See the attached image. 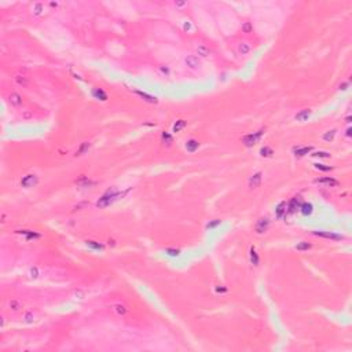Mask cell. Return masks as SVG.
<instances>
[{
    "instance_id": "obj_40",
    "label": "cell",
    "mask_w": 352,
    "mask_h": 352,
    "mask_svg": "<svg viewBox=\"0 0 352 352\" xmlns=\"http://www.w3.org/2000/svg\"><path fill=\"white\" fill-rule=\"evenodd\" d=\"M348 87V83H342V84H340V89H347Z\"/></svg>"
},
{
    "instance_id": "obj_4",
    "label": "cell",
    "mask_w": 352,
    "mask_h": 352,
    "mask_svg": "<svg viewBox=\"0 0 352 352\" xmlns=\"http://www.w3.org/2000/svg\"><path fill=\"white\" fill-rule=\"evenodd\" d=\"M36 183H37V176L34 174H28V175H25L24 178L21 179V186L25 187V188L33 187Z\"/></svg>"
},
{
    "instance_id": "obj_17",
    "label": "cell",
    "mask_w": 352,
    "mask_h": 352,
    "mask_svg": "<svg viewBox=\"0 0 352 352\" xmlns=\"http://www.w3.org/2000/svg\"><path fill=\"white\" fill-rule=\"evenodd\" d=\"M92 95H94L97 99H101V101H107V94L103 91L102 88H94V91H92Z\"/></svg>"
},
{
    "instance_id": "obj_21",
    "label": "cell",
    "mask_w": 352,
    "mask_h": 352,
    "mask_svg": "<svg viewBox=\"0 0 352 352\" xmlns=\"http://www.w3.org/2000/svg\"><path fill=\"white\" fill-rule=\"evenodd\" d=\"M309 248H311V244L307 242V241H301V242H299V244L296 245V249H297V250H300V252H305V250H308Z\"/></svg>"
},
{
    "instance_id": "obj_19",
    "label": "cell",
    "mask_w": 352,
    "mask_h": 352,
    "mask_svg": "<svg viewBox=\"0 0 352 352\" xmlns=\"http://www.w3.org/2000/svg\"><path fill=\"white\" fill-rule=\"evenodd\" d=\"M139 97H142L143 99H145L146 102H149V103H157V98L156 97H153V95H149V94H146V92H142V91H135Z\"/></svg>"
},
{
    "instance_id": "obj_3",
    "label": "cell",
    "mask_w": 352,
    "mask_h": 352,
    "mask_svg": "<svg viewBox=\"0 0 352 352\" xmlns=\"http://www.w3.org/2000/svg\"><path fill=\"white\" fill-rule=\"evenodd\" d=\"M312 234L315 237H319V238L333 239V241H340V239H342V235L336 234V232H332V231H314Z\"/></svg>"
},
{
    "instance_id": "obj_27",
    "label": "cell",
    "mask_w": 352,
    "mask_h": 352,
    "mask_svg": "<svg viewBox=\"0 0 352 352\" xmlns=\"http://www.w3.org/2000/svg\"><path fill=\"white\" fill-rule=\"evenodd\" d=\"M88 149H89V143H88V142H84V143H83L81 146H80V149L77 150V153H76V156H81L83 153H85V151H87Z\"/></svg>"
},
{
    "instance_id": "obj_34",
    "label": "cell",
    "mask_w": 352,
    "mask_h": 352,
    "mask_svg": "<svg viewBox=\"0 0 352 352\" xmlns=\"http://www.w3.org/2000/svg\"><path fill=\"white\" fill-rule=\"evenodd\" d=\"M209 52H210V51L208 50L206 47H204V46L198 47V54H200L201 56H208V55H209Z\"/></svg>"
},
{
    "instance_id": "obj_10",
    "label": "cell",
    "mask_w": 352,
    "mask_h": 352,
    "mask_svg": "<svg viewBox=\"0 0 352 352\" xmlns=\"http://www.w3.org/2000/svg\"><path fill=\"white\" fill-rule=\"evenodd\" d=\"M300 212H301V215L304 216H309L311 213L314 212V205L311 202H303L301 205H300Z\"/></svg>"
},
{
    "instance_id": "obj_43",
    "label": "cell",
    "mask_w": 352,
    "mask_h": 352,
    "mask_svg": "<svg viewBox=\"0 0 352 352\" xmlns=\"http://www.w3.org/2000/svg\"><path fill=\"white\" fill-rule=\"evenodd\" d=\"M347 136H351V128H348V129H347Z\"/></svg>"
},
{
    "instance_id": "obj_15",
    "label": "cell",
    "mask_w": 352,
    "mask_h": 352,
    "mask_svg": "<svg viewBox=\"0 0 352 352\" xmlns=\"http://www.w3.org/2000/svg\"><path fill=\"white\" fill-rule=\"evenodd\" d=\"M198 147H200V143H198V140H196V139H188L186 142V150L190 153H194Z\"/></svg>"
},
{
    "instance_id": "obj_26",
    "label": "cell",
    "mask_w": 352,
    "mask_h": 352,
    "mask_svg": "<svg viewBox=\"0 0 352 352\" xmlns=\"http://www.w3.org/2000/svg\"><path fill=\"white\" fill-rule=\"evenodd\" d=\"M165 253H166V255H169V256H172V257H178V256L180 255V250H179V249L166 248V249H165Z\"/></svg>"
},
{
    "instance_id": "obj_5",
    "label": "cell",
    "mask_w": 352,
    "mask_h": 352,
    "mask_svg": "<svg viewBox=\"0 0 352 352\" xmlns=\"http://www.w3.org/2000/svg\"><path fill=\"white\" fill-rule=\"evenodd\" d=\"M268 226H270V220H268V217H261V219L257 220V223H256V232L257 234H263V232L267 231Z\"/></svg>"
},
{
    "instance_id": "obj_28",
    "label": "cell",
    "mask_w": 352,
    "mask_h": 352,
    "mask_svg": "<svg viewBox=\"0 0 352 352\" xmlns=\"http://www.w3.org/2000/svg\"><path fill=\"white\" fill-rule=\"evenodd\" d=\"M8 305H10V309H12V311H18L21 308V303L18 300H11Z\"/></svg>"
},
{
    "instance_id": "obj_13",
    "label": "cell",
    "mask_w": 352,
    "mask_h": 352,
    "mask_svg": "<svg viewBox=\"0 0 352 352\" xmlns=\"http://www.w3.org/2000/svg\"><path fill=\"white\" fill-rule=\"evenodd\" d=\"M17 232H18V234L25 235L28 241H32V239H36V238H40V234H39V232L30 231V230H18Z\"/></svg>"
},
{
    "instance_id": "obj_38",
    "label": "cell",
    "mask_w": 352,
    "mask_h": 352,
    "mask_svg": "<svg viewBox=\"0 0 352 352\" xmlns=\"http://www.w3.org/2000/svg\"><path fill=\"white\" fill-rule=\"evenodd\" d=\"M216 292L217 293H224V292H227V289L226 287H216Z\"/></svg>"
},
{
    "instance_id": "obj_11",
    "label": "cell",
    "mask_w": 352,
    "mask_h": 352,
    "mask_svg": "<svg viewBox=\"0 0 352 352\" xmlns=\"http://www.w3.org/2000/svg\"><path fill=\"white\" fill-rule=\"evenodd\" d=\"M309 116H311V110H309V109H304V110L299 111V113L294 116V118H296L297 121H300V123H304V121L308 120Z\"/></svg>"
},
{
    "instance_id": "obj_9",
    "label": "cell",
    "mask_w": 352,
    "mask_h": 352,
    "mask_svg": "<svg viewBox=\"0 0 352 352\" xmlns=\"http://www.w3.org/2000/svg\"><path fill=\"white\" fill-rule=\"evenodd\" d=\"M286 209H287V205H286L285 201L278 204V206L275 208V216H277V219H282V217L286 215Z\"/></svg>"
},
{
    "instance_id": "obj_31",
    "label": "cell",
    "mask_w": 352,
    "mask_h": 352,
    "mask_svg": "<svg viewBox=\"0 0 352 352\" xmlns=\"http://www.w3.org/2000/svg\"><path fill=\"white\" fill-rule=\"evenodd\" d=\"M242 30H244L245 33H250V32L253 30V25H252L250 22H244V25H242Z\"/></svg>"
},
{
    "instance_id": "obj_33",
    "label": "cell",
    "mask_w": 352,
    "mask_h": 352,
    "mask_svg": "<svg viewBox=\"0 0 352 352\" xmlns=\"http://www.w3.org/2000/svg\"><path fill=\"white\" fill-rule=\"evenodd\" d=\"M29 277L32 278V279H36V278L39 277V268H37V267H32L29 270Z\"/></svg>"
},
{
    "instance_id": "obj_23",
    "label": "cell",
    "mask_w": 352,
    "mask_h": 352,
    "mask_svg": "<svg viewBox=\"0 0 352 352\" xmlns=\"http://www.w3.org/2000/svg\"><path fill=\"white\" fill-rule=\"evenodd\" d=\"M250 51V46L249 44H246V43H241L238 46V52L239 54H242V55H246V54Z\"/></svg>"
},
{
    "instance_id": "obj_32",
    "label": "cell",
    "mask_w": 352,
    "mask_h": 352,
    "mask_svg": "<svg viewBox=\"0 0 352 352\" xmlns=\"http://www.w3.org/2000/svg\"><path fill=\"white\" fill-rule=\"evenodd\" d=\"M15 80H17V83L20 85H22V87H25L28 84V77H25V76H17Z\"/></svg>"
},
{
    "instance_id": "obj_36",
    "label": "cell",
    "mask_w": 352,
    "mask_h": 352,
    "mask_svg": "<svg viewBox=\"0 0 352 352\" xmlns=\"http://www.w3.org/2000/svg\"><path fill=\"white\" fill-rule=\"evenodd\" d=\"M315 165V168L316 169H319V171H323V172H327V171H332V166H326V165H323V164H314Z\"/></svg>"
},
{
    "instance_id": "obj_25",
    "label": "cell",
    "mask_w": 352,
    "mask_h": 352,
    "mask_svg": "<svg viewBox=\"0 0 352 352\" xmlns=\"http://www.w3.org/2000/svg\"><path fill=\"white\" fill-rule=\"evenodd\" d=\"M113 309L118 314V315H125L127 314V308H125V305H123V304H116V305L113 307Z\"/></svg>"
},
{
    "instance_id": "obj_2",
    "label": "cell",
    "mask_w": 352,
    "mask_h": 352,
    "mask_svg": "<svg viewBox=\"0 0 352 352\" xmlns=\"http://www.w3.org/2000/svg\"><path fill=\"white\" fill-rule=\"evenodd\" d=\"M263 133H264V129H260V131H257V132L245 135L244 138H242V142H244V145L246 147H252V146H255L259 140H260V138L263 136Z\"/></svg>"
},
{
    "instance_id": "obj_12",
    "label": "cell",
    "mask_w": 352,
    "mask_h": 352,
    "mask_svg": "<svg viewBox=\"0 0 352 352\" xmlns=\"http://www.w3.org/2000/svg\"><path fill=\"white\" fill-rule=\"evenodd\" d=\"M312 151V147L309 146H305V147H294L293 149V153L296 157H303V156H307L308 153Z\"/></svg>"
},
{
    "instance_id": "obj_6",
    "label": "cell",
    "mask_w": 352,
    "mask_h": 352,
    "mask_svg": "<svg viewBox=\"0 0 352 352\" xmlns=\"http://www.w3.org/2000/svg\"><path fill=\"white\" fill-rule=\"evenodd\" d=\"M315 183L325 184V186H327V187H337V186H338V180H336L334 178H330V176H327V178H319V179H316Z\"/></svg>"
},
{
    "instance_id": "obj_18",
    "label": "cell",
    "mask_w": 352,
    "mask_h": 352,
    "mask_svg": "<svg viewBox=\"0 0 352 352\" xmlns=\"http://www.w3.org/2000/svg\"><path fill=\"white\" fill-rule=\"evenodd\" d=\"M249 257H250V263L253 265H259V263H260V257H259L257 252H256V249L252 246L250 248V252H249Z\"/></svg>"
},
{
    "instance_id": "obj_7",
    "label": "cell",
    "mask_w": 352,
    "mask_h": 352,
    "mask_svg": "<svg viewBox=\"0 0 352 352\" xmlns=\"http://www.w3.org/2000/svg\"><path fill=\"white\" fill-rule=\"evenodd\" d=\"M300 205H301V197H300V196H294L292 200H290V202L287 204V209H289L290 213H294L300 208Z\"/></svg>"
},
{
    "instance_id": "obj_14",
    "label": "cell",
    "mask_w": 352,
    "mask_h": 352,
    "mask_svg": "<svg viewBox=\"0 0 352 352\" xmlns=\"http://www.w3.org/2000/svg\"><path fill=\"white\" fill-rule=\"evenodd\" d=\"M186 65L190 69H197L198 66H200V61H198V58L196 55H190L186 58Z\"/></svg>"
},
{
    "instance_id": "obj_8",
    "label": "cell",
    "mask_w": 352,
    "mask_h": 352,
    "mask_svg": "<svg viewBox=\"0 0 352 352\" xmlns=\"http://www.w3.org/2000/svg\"><path fill=\"white\" fill-rule=\"evenodd\" d=\"M261 178H263L261 172H256L253 176H250V179H249V187H250V188H257L259 186H260V183H261Z\"/></svg>"
},
{
    "instance_id": "obj_42",
    "label": "cell",
    "mask_w": 352,
    "mask_h": 352,
    "mask_svg": "<svg viewBox=\"0 0 352 352\" xmlns=\"http://www.w3.org/2000/svg\"><path fill=\"white\" fill-rule=\"evenodd\" d=\"M24 117H25V118H29V117H30V113H28V111H26V113L24 114Z\"/></svg>"
},
{
    "instance_id": "obj_1",
    "label": "cell",
    "mask_w": 352,
    "mask_h": 352,
    "mask_svg": "<svg viewBox=\"0 0 352 352\" xmlns=\"http://www.w3.org/2000/svg\"><path fill=\"white\" fill-rule=\"evenodd\" d=\"M125 194H127V191H124V193H120V191L114 190V188H113V190H109V191H106V193H105L103 196H102V197L97 201V206H98V208H106V206L110 205L111 202H114L117 198L125 196Z\"/></svg>"
},
{
    "instance_id": "obj_16",
    "label": "cell",
    "mask_w": 352,
    "mask_h": 352,
    "mask_svg": "<svg viewBox=\"0 0 352 352\" xmlns=\"http://www.w3.org/2000/svg\"><path fill=\"white\" fill-rule=\"evenodd\" d=\"M8 101L14 106H20L22 103V97L20 94H17V92H12V94H10V97H8Z\"/></svg>"
},
{
    "instance_id": "obj_37",
    "label": "cell",
    "mask_w": 352,
    "mask_h": 352,
    "mask_svg": "<svg viewBox=\"0 0 352 352\" xmlns=\"http://www.w3.org/2000/svg\"><path fill=\"white\" fill-rule=\"evenodd\" d=\"M220 224V220H213V222H210V223H208V228H213V227H216V226H219Z\"/></svg>"
},
{
    "instance_id": "obj_24",
    "label": "cell",
    "mask_w": 352,
    "mask_h": 352,
    "mask_svg": "<svg viewBox=\"0 0 352 352\" xmlns=\"http://www.w3.org/2000/svg\"><path fill=\"white\" fill-rule=\"evenodd\" d=\"M273 154H274V151H273L271 147L265 146V147H261V149H260V156L261 157H271Z\"/></svg>"
},
{
    "instance_id": "obj_41",
    "label": "cell",
    "mask_w": 352,
    "mask_h": 352,
    "mask_svg": "<svg viewBox=\"0 0 352 352\" xmlns=\"http://www.w3.org/2000/svg\"><path fill=\"white\" fill-rule=\"evenodd\" d=\"M161 72H164V73H166V74H168V73H169V69H168V68H161Z\"/></svg>"
},
{
    "instance_id": "obj_39",
    "label": "cell",
    "mask_w": 352,
    "mask_h": 352,
    "mask_svg": "<svg viewBox=\"0 0 352 352\" xmlns=\"http://www.w3.org/2000/svg\"><path fill=\"white\" fill-rule=\"evenodd\" d=\"M41 7H43L41 4H36V6H34V8H36V12H37V14H39V12L41 11Z\"/></svg>"
},
{
    "instance_id": "obj_35",
    "label": "cell",
    "mask_w": 352,
    "mask_h": 352,
    "mask_svg": "<svg viewBox=\"0 0 352 352\" xmlns=\"http://www.w3.org/2000/svg\"><path fill=\"white\" fill-rule=\"evenodd\" d=\"M312 156L314 157H319V158H329V157H330V154H329L327 151H315Z\"/></svg>"
},
{
    "instance_id": "obj_20",
    "label": "cell",
    "mask_w": 352,
    "mask_h": 352,
    "mask_svg": "<svg viewBox=\"0 0 352 352\" xmlns=\"http://www.w3.org/2000/svg\"><path fill=\"white\" fill-rule=\"evenodd\" d=\"M85 244H87V246H89L91 249H94V250H103V249H105V246L102 244H99V242H97V241H91V239L87 241Z\"/></svg>"
},
{
    "instance_id": "obj_22",
    "label": "cell",
    "mask_w": 352,
    "mask_h": 352,
    "mask_svg": "<svg viewBox=\"0 0 352 352\" xmlns=\"http://www.w3.org/2000/svg\"><path fill=\"white\" fill-rule=\"evenodd\" d=\"M186 121L184 120H178L176 123L174 124V132H179V131H182L184 127H186Z\"/></svg>"
},
{
    "instance_id": "obj_29",
    "label": "cell",
    "mask_w": 352,
    "mask_h": 352,
    "mask_svg": "<svg viewBox=\"0 0 352 352\" xmlns=\"http://www.w3.org/2000/svg\"><path fill=\"white\" fill-rule=\"evenodd\" d=\"M336 135V131L332 129V131H327V132L323 135V140H326V142H330V140H333V138H334Z\"/></svg>"
},
{
    "instance_id": "obj_30",
    "label": "cell",
    "mask_w": 352,
    "mask_h": 352,
    "mask_svg": "<svg viewBox=\"0 0 352 352\" xmlns=\"http://www.w3.org/2000/svg\"><path fill=\"white\" fill-rule=\"evenodd\" d=\"M161 138H162V142H164V143H166V145H168V146L171 145L172 142H174V139H172V136L169 135L168 132H162V136H161Z\"/></svg>"
}]
</instances>
